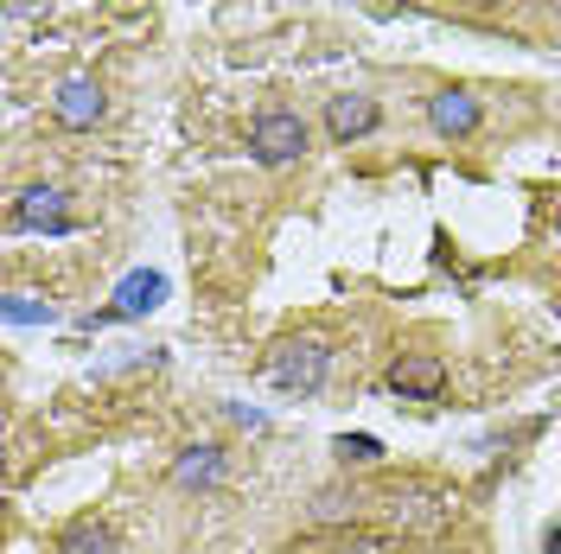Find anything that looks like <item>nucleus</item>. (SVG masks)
<instances>
[{
    "instance_id": "f257e3e1",
    "label": "nucleus",
    "mask_w": 561,
    "mask_h": 554,
    "mask_svg": "<svg viewBox=\"0 0 561 554\" xmlns=\"http://www.w3.org/2000/svg\"><path fill=\"white\" fill-rule=\"evenodd\" d=\"M262 377L275 382L280 395H313V389H325V377H332V345H319V338H287V345L268 350Z\"/></svg>"
},
{
    "instance_id": "f03ea898",
    "label": "nucleus",
    "mask_w": 561,
    "mask_h": 554,
    "mask_svg": "<svg viewBox=\"0 0 561 554\" xmlns=\"http://www.w3.org/2000/svg\"><path fill=\"white\" fill-rule=\"evenodd\" d=\"M307 115H294V108H262L255 122H249V153L262 160V166H287V160H300L307 153Z\"/></svg>"
},
{
    "instance_id": "7ed1b4c3",
    "label": "nucleus",
    "mask_w": 561,
    "mask_h": 554,
    "mask_svg": "<svg viewBox=\"0 0 561 554\" xmlns=\"http://www.w3.org/2000/svg\"><path fill=\"white\" fill-rule=\"evenodd\" d=\"M7 223H13V230H38V236H70V230H77V217H70L58 185H26V192L13 198V210H7Z\"/></svg>"
},
{
    "instance_id": "20e7f679",
    "label": "nucleus",
    "mask_w": 561,
    "mask_h": 554,
    "mask_svg": "<svg viewBox=\"0 0 561 554\" xmlns=\"http://www.w3.org/2000/svg\"><path fill=\"white\" fill-rule=\"evenodd\" d=\"M377 122H383L377 96H357V90H345V96H332V103H325V135L339 140V147L377 135Z\"/></svg>"
},
{
    "instance_id": "39448f33",
    "label": "nucleus",
    "mask_w": 561,
    "mask_h": 554,
    "mask_svg": "<svg viewBox=\"0 0 561 554\" xmlns=\"http://www.w3.org/2000/svg\"><path fill=\"white\" fill-rule=\"evenodd\" d=\"M389 389H396L402 402H440V389H447V363H440V357H427V350H415V357H396Z\"/></svg>"
},
{
    "instance_id": "423d86ee",
    "label": "nucleus",
    "mask_w": 561,
    "mask_h": 554,
    "mask_svg": "<svg viewBox=\"0 0 561 554\" xmlns=\"http://www.w3.org/2000/svg\"><path fill=\"white\" fill-rule=\"evenodd\" d=\"M160 300H167V275L160 268H135V275L115 287V307L96 312V325H108V319H147Z\"/></svg>"
},
{
    "instance_id": "0eeeda50",
    "label": "nucleus",
    "mask_w": 561,
    "mask_h": 554,
    "mask_svg": "<svg viewBox=\"0 0 561 554\" xmlns=\"http://www.w3.org/2000/svg\"><path fill=\"white\" fill-rule=\"evenodd\" d=\"M103 83H90V77H70L58 83V96H51V115L65 122V128H96L103 122Z\"/></svg>"
},
{
    "instance_id": "6e6552de",
    "label": "nucleus",
    "mask_w": 561,
    "mask_h": 554,
    "mask_svg": "<svg viewBox=\"0 0 561 554\" xmlns=\"http://www.w3.org/2000/svg\"><path fill=\"white\" fill-rule=\"evenodd\" d=\"M427 122H434V135H472L479 128V96L472 90H434Z\"/></svg>"
},
{
    "instance_id": "1a4fd4ad",
    "label": "nucleus",
    "mask_w": 561,
    "mask_h": 554,
    "mask_svg": "<svg viewBox=\"0 0 561 554\" xmlns=\"http://www.w3.org/2000/svg\"><path fill=\"white\" fill-rule=\"evenodd\" d=\"M224 465H230V452L217 447V440H205V447H185V452H179V465H173V485L205 490V485H217V478H224Z\"/></svg>"
},
{
    "instance_id": "9d476101",
    "label": "nucleus",
    "mask_w": 561,
    "mask_h": 554,
    "mask_svg": "<svg viewBox=\"0 0 561 554\" xmlns=\"http://www.w3.org/2000/svg\"><path fill=\"white\" fill-rule=\"evenodd\" d=\"M58 554H122V542H115L108 522H77V529H65Z\"/></svg>"
},
{
    "instance_id": "9b49d317",
    "label": "nucleus",
    "mask_w": 561,
    "mask_h": 554,
    "mask_svg": "<svg viewBox=\"0 0 561 554\" xmlns=\"http://www.w3.org/2000/svg\"><path fill=\"white\" fill-rule=\"evenodd\" d=\"M58 312L51 300H33V293H7V325H51Z\"/></svg>"
},
{
    "instance_id": "f8f14e48",
    "label": "nucleus",
    "mask_w": 561,
    "mask_h": 554,
    "mask_svg": "<svg viewBox=\"0 0 561 554\" xmlns=\"http://www.w3.org/2000/svg\"><path fill=\"white\" fill-rule=\"evenodd\" d=\"M332 452H339L345 465H377V459H383V440H370V434H339Z\"/></svg>"
},
{
    "instance_id": "ddd939ff",
    "label": "nucleus",
    "mask_w": 561,
    "mask_h": 554,
    "mask_svg": "<svg viewBox=\"0 0 561 554\" xmlns=\"http://www.w3.org/2000/svg\"><path fill=\"white\" fill-rule=\"evenodd\" d=\"M339 554H389V542H357V549H339Z\"/></svg>"
},
{
    "instance_id": "4468645a",
    "label": "nucleus",
    "mask_w": 561,
    "mask_h": 554,
    "mask_svg": "<svg viewBox=\"0 0 561 554\" xmlns=\"http://www.w3.org/2000/svg\"><path fill=\"white\" fill-rule=\"evenodd\" d=\"M549 554H561V529H549Z\"/></svg>"
},
{
    "instance_id": "2eb2a0df",
    "label": "nucleus",
    "mask_w": 561,
    "mask_h": 554,
    "mask_svg": "<svg viewBox=\"0 0 561 554\" xmlns=\"http://www.w3.org/2000/svg\"><path fill=\"white\" fill-rule=\"evenodd\" d=\"M472 7H485V0H472Z\"/></svg>"
}]
</instances>
